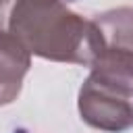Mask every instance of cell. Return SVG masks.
Returning a JSON list of instances; mask_svg holds the SVG:
<instances>
[{"mask_svg":"<svg viewBox=\"0 0 133 133\" xmlns=\"http://www.w3.org/2000/svg\"><path fill=\"white\" fill-rule=\"evenodd\" d=\"M0 29L12 33L29 54L54 62L91 66L106 50L94 21L77 15L62 0L0 4Z\"/></svg>","mask_w":133,"mask_h":133,"instance_id":"1","label":"cell"},{"mask_svg":"<svg viewBox=\"0 0 133 133\" xmlns=\"http://www.w3.org/2000/svg\"><path fill=\"white\" fill-rule=\"evenodd\" d=\"M77 108L83 123L98 131L133 129V52L104 50L79 89Z\"/></svg>","mask_w":133,"mask_h":133,"instance_id":"2","label":"cell"},{"mask_svg":"<svg viewBox=\"0 0 133 133\" xmlns=\"http://www.w3.org/2000/svg\"><path fill=\"white\" fill-rule=\"evenodd\" d=\"M29 66V50L12 33L0 29V106H8L19 98Z\"/></svg>","mask_w":133,"mask_h":133,"instance_id":"3","label":"cell"},{"mask_svg":"<svg viewBox=\"0 0 133 133\" xmlns=\"http://www.w3.org/2000/svg\"><path fill=\"white\" fill-rule=\"evenodd\" d=\"M94 25L100 31L106 50H125L133 52V8L118 6L96 15Z\"/></svg>","mask_w":133,"mask_h":133,"instance_id":"4","label":"cell"}]
</instances>
